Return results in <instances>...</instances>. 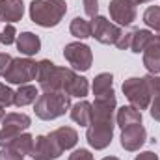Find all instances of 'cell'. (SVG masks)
Returning <instances> with one entry per match:
<instances>
[{
	"label": "cell",
	"mask_w": 160,
	"mask_h": 160,
	"mask_svg": "<svg viewBox=\"0 0 160 160\" xmlns=\"http://www.w3.org/2000/svg\"><path fill=\"white\" fill-rule=\"evenodd\" d=\"M32 22L43 28H54L62 22L63 15L67 13L65 0H32L28 8Z\"/></svg>",
	"instance_id": "cell-1"
},
{
	"label": "cell",
	"mask_w": 160,
	"mask_h": 160,
	"mask_svg": "<svg viewBox=\"0 0 160 160\" xmlns=\"http://www.w3.org/2000/svg\"><path fill=\"white\" fill-rule=\"evenodd\" d=\"M71 106H73L71 104V97L62 93V91L43 93L34 102L36 116L43 121H52V119H58V118L65 116V112L71 110Z\"/></svg>",
	"instance_id": "cell-2"
},
{
	"label": "cell",
	"mask_w": 160,
	"mask_h": 160,
	"mask_svg": "<svg viewBox=\"0 0 160 160\" xmlns=\"http://www.w3.org/2000/svg\"><path fill=\"white\" fill-rule=\"evenodd\" d=\"M123 93H125L127 101L130 102V106L138 108L140 112L145 110V108H149V104L153 101V93L149 91L143 77L142 78H138V77L127 78L123 82Z\"/></svg>",
	"instance_id": "cell-3"
},
{
	"label": "cell",
	"mask_w": 160,
	"mask_h": 160,
	"mask_svg": "<svg viewBox=\"0 0 160 160\" xmlns=\"http://www.w3.org/2000/svg\"><path fill=\"white\" fill-rule=\"evenodd\" d=\"M38 77V62L32 58H13L9 69L6 71L4 80L9 84H28Z\"/></svg>",
	"instance_id": "cell-4"
},
{
	"label": "cell",
	"mask_w": 160,
	"mask_h": 160,
	"mask_svg": "<svg viewBox=\"0 0 160 160\" xmlns=\"http://www.w3.org/2000/svg\"><path fill=\"white\" fill-rule=\"evenodd\" d=\"M30 125H32V119L26 114H17V112L6 114V118L2 119V128H0V147H8Z\"/></svg>",
	"instance_id": "cell-5"
},
{
	"label": "cell",
	"mask_w": 160,
	"mask_h": 160,
	"mask_svg": "<svg viewBox=\"0 0 160 160\" xmlns=\"http://www.w3.org/2000/svg\"><path fill=\"white\" fill-rule=\"evenodd\" d=\"M38 84L43 93L50 91H62V67H58L50 60L38 62Z\"/></svg>",
	"instance_id": "cell-6"
},
{
	"label": "cell",
	"mask_w": 160,
	"mask_h": 160,
	"mask_svg": "<svg viewBox=\"0 0 160 160\" xmlns=\"http://www.w3.org/2000/svg\"><path fill=\"white\" fill-rule=\"evenodd\" d=\"M63 58L69 62V65L75 69V71H88L93 63V54H91V48L82 43V41H73V43H67L65 48H63Z\"/></svg>",
	"instance_id": "cell-7"
},
{
	"label": "cell",
	"mask_w": 160,
	"mask_h": 160,
	"mask_svg": "<svg viewBox=\"0 0 160 160\" xmlns=\"http://www.w3.org/2000/svg\"><path fill=\"white\" fill-rule=\"evenodd\" d=\"M121 32H123L121 26L114 24L112 21H108L102 15H97L91 19V38H95L102 45H116Z\"/></svg>",
	"instance_id": "cell-8"
},
{
	"label": "cell",
	"mask_w": 160,
	"mask_h": 160,
	"mask_svg": "<svg viewBox=\"0 0 160 160\" xmlns=\"http://www.w3.org/2000/svg\"><path fill=\"white\" fill-rule=\"evenodd\" d=\"M62 153L63 149L58 145L52 134H41L34 138V147H32L30 157L34 160H56L60 158Z\"/></svg>",
	"instance_id": "cell-9"
},
{
	"label": "cell",
	"mask_w": 160,
	"mask_h": 160,
	"mask_svg": "<svg viewBox=\"0 0 160 160\" xmlns=\"http://www.w3.org/2000/svg\"><path fill=\"white\" fill-rule=\"evenodd\" d=\"M88 91H89L88 78L80 77L75 69L62 67V93H65L69 97L84 99L88 95Z\"/></svg>",
	"instance_id": "cell-10"
},
{
	"label": "cell",
	"mask_w": 160,
	"mask_h": 160,
	"mask_svg": "<svg viewBox=\"0 0 160 160\" xmlns=\"http://www.w3.org/2000/svg\"><path fill=\"white\" fill-rule=\"evenodd\" d=\"M108 11L114 24L121 28H127L136 21V6L130 0H110Z\"/></svg>",
	"instance_id": "cell-11"
},
{
	"label": "cell",
	"mask_w": 160,
	"mask_h": 160,
	"mask_svg": "<svg viewBox=\"0 0 160 160\" xmlns=\"http://www.w3.org/2000/svg\"><path fill=\"white\" fill-rule=\"evenodd\" d=\"M114 138V125H99V123H89L88 130H86V140L88 143L97 149L102 151L112 143Z\"/></svg>",
	"instance_id": "cell-12"
},
{
	"label": "cell",
	"mask_w": 160,
	"mask_h": 160,
	"mask_svg": "<svg viewBox=\"0 0 160 160\" xmlns=\"http://www.w3.org/2000/svg\"><path fill=\"white\" fill-rule=\"evenodd\" d=\"M147 140V130L143 125H130L121 130V147L125 151H140V147Z\"/></svg>",
	"instance_id": "cell-13"
},
{
	"label": "cell",
	"mask_w": 160,
	"mask_h": 160,
	"mask_svg": "<svg viewBox=\"0 0 160 160\" xmlns=\"http://www.w3.org/2000/svg\"><path fill=\"white\" fill-rule=\"evenodd\" d=\"M24 15L22 0H0V21L6 24H13L21 21Z\"/></svg>",
	"instance_id": "cell-14"
},
{
	"label": "cell",
	"mask_w": 160,
	"mask_h": 160,
	"mask_svg": "<svg viewBox=\"0 0 160 160\" xmlns=\"http://www.w3.org/2000/svg\"><path fill=\"white\" fill-rule=\"evenodd\" d=\"M143 54V65L151 75L160 73V36H153L149 45L145 47Z\"/></svg>",
	"instance_id": "cell-15"
},
{
	"label": "cell",
	"mask_w": 160,
	"mask_h": 160,
	"mask_svg": "<svg viewBox=\"0 0 160 160\" xmlns=\"http://www.w3.org/2000/svg\"><path fill=\"white\" fill-rule=\"evenodd\" d=\"M15 43H17L19 52L24 54L26 58L38 54L41 50V39L36 34H32V32H22L21 36H17V41H15Z\"/></svg>",
	"instance_id": "cell-16"
},
{
	"label": "cell",
	"mask_w": 160,
	"mask_h": 160,
	"mask_svg": "<svg viewBox=\"0 0 160 160\" xmlns=\"http://www.w3.org/2000/svg\"><path fill=\"white\" fill-rule=\"evenodd\" d=\"M91 114H93V108H91V102H88V101H78V102H75V104L71 106V110H69L71 119L75 121L77 125H80V127H89V123H91Z\"/></svg>",
	"instance_id": "cell-17"
},
{
	"label": "cell",
	"mask_w": 160,
	"mask_h": 160,
	"mask_svg": "<svg viewBox=\"0 0 160 160\" xmlns=\"http://www.w3.org/2000/svg\"><path fill=\"white\" fill-rule=\"evenodd\" d=\"M50 134L54 136V140L58 142V145H60L63 151L73 149V147L77 145V142H78V132H77L73 127H60V128L52 130Z\"/></svg>",
	"instance_id": "cell-18"
},
{
	"label": "cell",
	"mask_w": 160,
	"mask_h": 160,
	"mask_svg": "<svg viewBox=\"0 0 160 160\" xmlns=\"http://www.w3.org/2000/svg\"><path fill=\"white\" fill-rule=\"evenodd\" d=\"M39 97V89L32 84H22L19 86V89L15 91V102L13 106L17 108H22V106H28V104H34Z\"/></svg>",
	"instance_id": "cell-19"
},
{
	"label": "cell",
	"mask_w": 160,
	"mask_h": 160,
	"mask_svg": "<svg viewBox=\"0 0 160 160\" xmlns=\"http://www.w3.org/2000/svg\"><path fill=\"white\" fill-rule=\"evenodd\" d=\"M116 121H118L121 130L130 127V125H142V112L134 106H121L118 110Z\"/></svg>",
	"instance_id": "cell-20"
},
{
	"label": "cell",
	"mask_w": 160,
	"mask_h": 160,
	"mask_svg": "<svg viewBox=\"0 0 160 160\" xmlns=\"http://www.w3.org/2000/svg\"><path fill=\"white\" fill-rule=\"evenodd\" d=\"M93 95L95 97H102V95H110L114 93V77L112 73H99L93 80Z\"/></svg>",
	"instance_id": "cell-21"
},
{
	"label": "cell",
	"mask_w": 160,
	"mask_h": 160,
	"mask_svg": "<svg viewBox=\"0 0 160 160\" xmlns=\"http://www.w3.org/2000/svg\"><path fill=\"white\" fill-rule=\"evenodd\" d=\"M153 39V32L147 28H138L132 30V41H130V50L134 54H140L145 50V47L149 45V41Z\"/></svg>",
	"instance_id": "cell-22"
},
{
	"label": "cell",
	"mask_w": 160,
	"mask_h": 160,
	"mask_svg": "<svg viewBox=\"0 0 160 160\" xmlns=\"http://www.w3.org/2000/svg\"><path fill=\"white\" fill-rule=\"evenodd\" d=\"M69 32L73 38L77 39H88L91 38V21H86L84 17H75L71 21V26H69Z\"/></svg>",
	"instance_id": "cell-23"
},
{
	"label": "cell",
	"mask_w": 160,
	"mask_h": 160,
	"mask_svg": "<svg viewBox=\"0 0 160 160\" xmlns=\"http://www.w3.org/2000/svg\"><path fill=\"white\" fill-rule=\"evenodd\" d=\"M8 147L19 151L21 155H30V153H32V147H34V136H30L28 132H22V134H19Z\"/></svg>",
	"instance_id": "cell-24"
},
{
	"label": "cell",
	"mask_w": 160,
	"mask_h": 160,
	"mask_svg": "<svg viewBox=\"0 0 160 160\" xmlns=\"http://www.w3.org/2000/svg\"><path fill=\"white\" fill-rule=\"evenodd\" d=\"M143 22L147 28L160 32V6H149L143 11Z\"/></svg>",
	"instance_id": "cell-25"
},
{
	"label": "cell",
	"mask_w": 160,
	"mask_h": 160,
	"mask_svg": "<svg viewBox=\"0 0 160 160\" xmlns=\"http://www.w3.org/2000/svg\"><path fill=\"white\" fill-rule=\"evenodd\" d=\"M13 102H15V91L4 82H0V106L8 108V106H13Z\"/></svg>",
	"instance_id": "cell-26"
},
{
	"label": "cell",
	"mask_w": 160,
	"mask_h": 160,
	"mask_svg": "<svg viewBox=\"0 0 160 160\" xmlns=\"http://www.w3.org/2000/svg\"><path fill=\"white\" fill-rule=\"evenodd\" d=\"M15 41H17L15 24H6L4 30H0V43H2V45H13Z\"/></svg>",
	"instance_id": "cell-27"
},
{
	"label": "cell",
	"mask_w": 160,
	"mask_h": 160,
	"mask_svg": "<svg viewBox=\"0 0 160 160\" xmlns=\"http://www.w3.org/2000/svg\"><path fill=\"white\" fill-rule=\"evenodd\" d=\"M130 41H132V32H128V30L123 28L119 39L116 41V47H118L119 50H127V48H130Z\"/></svg>",
	"instance_id": "cell-28"
},
{
	"label": "cell",
	"mask_w": 160,
	"mask_h": 160,
	"mask_svg": "<svg viewBox=\"0 0 160 160\" xmlns=\"http://www.w3.org/2000/svg\"><path fill=\"white\" fill-rule=\"evenodd\" d=\"M0 160H24V155H21L19 151H15L11 147H2Z\"/></svg>",
	"instance_id": "cell-29"
},
{
	"label": "cell",
	"mask_w": 160,
	"mask_h": 160,
	"mask_svg": "<svg viewBox=\"0 0 160 160\" xmlns=\"http://www.w3.org/2000/svg\"><path fill=\"white\" fill-rule=\"evenodd\" d=\"M84 4V11L88 17H97V11H99V0H82Z\"/></svg>",
	"instance_id": "cell-30"
},
{
	"label": "cell",
	"mask_w": 160,
	"mask_h": 160,
	"mask_svg": "<svg viewBox=\"0 0 160 160\" xmlns=\"http://www.w3.org/2000/svg\"><path fill=\"white\" fill-rule=\"evenodd\" d=\"M67 160H95V158H93V155L88 149H77V151H73L69 155Z\"/></svg>",
	"instance_id": "cell-31"
},
{
	"label": "cell",
	"mask_w": 160,
	"mask_h": 160,
	"mask_svg": "<svg viewBox=\"0 0 160 160\" xmlns=\"http://www.w3.org/2000/svg\"><path fill=\"white\" fill-rule=\"evenodd\" d=\"M149 112H151V118L155 121H160V93L158 95H155V99L151 101V104H149Z\"/></svg>",
	"instance_id": "cell-32"
},
{
	"label": "cell",
	"mask_w": 160,
	"mask_h": 160,
	"mask_svg": "<svg viewBox=\"0 0 160 160\" xmlns=\"http://www.w3.org/2000/svg\"><path fill=\"white\" fill-rule=\"evenodd\" d=\"M11 62H13V56H9V54H6V52H0V77L6 75V71L9 69Z\"/></svg>",
	"instance_id": "cell-33"
},
{
	"label": "cell",
	"mask_w": 160,
	"mask_h": 160,
	"mask_svg": "<svg viewBox=\"0 0 160 160\" xmlns=\"http://www.w3.org/2000/svg\"><path fill=\"white\" fill-rule=\"evenodd\" d=\"M134 160H160V158H158V155L153 153V151H143V153H140Z\"/></svg>",
	"instance_id": "cell-34"
},
{
	"label": "cell",
	"mask_w": 160,
	"mask_h": 160,
	"mask_svg": "<svg viewBox=\"0 0 160 160\" xmlns=\"http://www.w3.org/2000/svg\"><path fill=\"white\" fill-rule=\"evenodd\" d=\"M4 118H6V110L0 106V123H2V119H4Z\"/></svg>",
	"instance_id": "cell-35"
},
{
	"label": "cell",
	"mask_w": 160,
	"mask_h": 160,
	"mask_svg": "<svg viewBox=\"0 0 160 160\" xmlns=\"http://www.w3.org/2000/svg\"><path fill=\"white\" fill-rule=\"evenodd\" d=\"M134 6H138V4H143V2H147V0H130Z\"/></svg>",
	"instance_id": "cell-36"
},
{
	"label": "cell",
	"mask_w": 160,
	"mask_h": 160,
	"mask_svg": "<svg viewBox=\"0 0 160 160\" xmlns=\"http://www.w3.org/2000/svg\"><path fill=\"white\" fill-rule=\"evenodd\" d=\"M102 160H119V158H118V157H104Z\"/></svg>",
	"instance_id": "cell-37"
},
{
	"label": "cell",
	"mask_w": 160,
	"mask_h": 160,
	"mask_svg": "<svg viewBox=\"0 0 160 160\" xmlns=\"http://www.w3.org/2000/svg\"><path fill=\"white\" fill-rule=\"evenodd\" d=\"M147 2H151V0H147Z\"/></svg>",
	"instance_id": "cell-38"
},
{
	"label": "cell",
	"mask_w": 160,
	"mask_h": 160,
	"mask_svg": "<svg viewBox=\"0 0 160 160\" xmlns=\"http://www.w3.org/2000/svg\"><path fill=\"white\" fill-rule=\"evenodd\" d=\"M158 36H160V32H158Z\"/></svg>",
	"instance_id": "cell-39"
}]
</instances>
